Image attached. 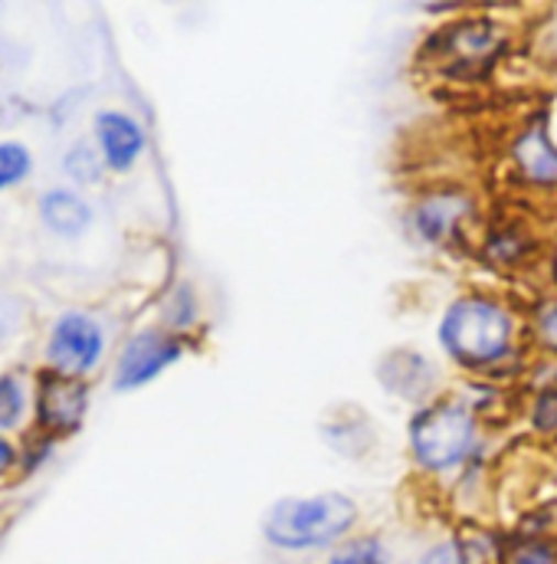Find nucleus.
Wrapping results in <instances>:
<instances>
[{
	"label": "nucleus",
	"mask_w": 557,
	"mask_h": 564,
	"mask_svg": "<svg viewBox=\"0 0 557 564\" xmlns=\"http://www.w3.org/2000/svg\"><path fill=\"white\" fill-rule=\"evenodd\" d=\"M518 161H522L528 177H535V181H557V151H551V144H548L542 129L528 132V139L518 144Z\"/></svg>",
	"instance_id": "nucleus-10"
},
{
	"label": "nucleus",
	"mask_w": 557,
	"mask_h": 564,
	"mask_svg": "<svg viewBox=\"0 0 557 564\" xmlns=\"http://www.w3.org/2000/svg\"><path fill=\"white\" fill-rule=\"evenodd\" d=\"M181 355V345L161 332H141L139 338L129 341L122 361H119V375H116V384L122 391L129 388H139L144 381H151L154 375H161L171 361H177Z\"/></svg>",
	"instance_id": "nucleus-5"
},
{
	"label": "nucleus",
	"mask_w": 557,
	"mask_h": 564,
	"mask_svg": "<svg viewBox=\"0 0 557 564\" xmlns=\"http://www.w3.org/2000/svg\"><path fill=\"white\" fill-rule=\"evenodd\" d=\"M462 214H466V200H459V197H429V200L419 204L417 224L429 240H443L456 227V220Z\"/></svg>",
	"instance_id": "nucleus-9"
},
{
	"label": "nucleus",
	"mask_w": 557,
	"mask_h": 564,
	"mask_svg": "<svg viewBox=\"0 0 557 564\" xmlns=\"http://www.w3.org/2000/svg\"><path fill=\"white\" fill-rule=\"evenodd\" d=\"M331 564H381V549L378 542H354V545H345Z\"/></svg>",
	"instance_id": "nucleus-13"
},
{
	"label": "nucleus",
	"mask_w": 557,
	"mask_h": 564,
	"mask_svg": "<svg viewBox=\"0 0 557 564\" xmlns=\"http://www.w3.org/2000/svg\"><path fill=\"white\" fill-rule=\"evenodd\" d=\"M13 459H17V449H13V443L0 436V476H3V473L13 466Z\"/></svg>",
	"instance_id": "nucleus-18"
},
{
	"label": "nucleus",
	"mask_w": 557,
	"mask_h": 564,
	"mask_svg": "<svg viewBox=\"0 0 557 564\" xmlns=\"http://www.w3.org/2000/svg\"><path fill=\"white\" fill-rule=\"evenodd\" d=\"M46 355H50L53 371L69 375V378L86 375L102 358V328L89 315L69 312L56 322Z\"/></svg>",
	"instance_id": "nucleus-4"
},
{
	"label": "nucleus",
	"mask_w": 557,
	"mask_h": 564,
	"mask_svg": "<svg viewBox=\"0 0 557 564\" xmlns=\"http://www.w3.org/2000/svg\"><path fill=\"white\" fill-rule=\"evenodd\" d=\"M505 564H557V558L548 545H518L509 552Z\"/></svg>",
	"instance_id": "nucleus-14"
},
{
	"label": "nucleus",
	"mask_w": 557,
	"mask_h": 564,
	"mask_svg": "<svg viewBox=\"0 0 557 564\" xmlns=\"http://www.w3.org/2000/svg\"><path fill=\"white\" fill-rule=\"evenodd\" d=\"M354 522V506L345 496L285 499L266 516V535L282 549H312L338 539Z\"/></svg>",
	"instance_id": "nucleus-1"
},
{
	"label": "nucleus",
	"mask_w": 557,
	"mask_h": 564,
	"mask_svg": "<svg viewBox=\"0 0 557 564\" xmlns=\"http://www.w3.org/2000/svg\"><path fill=\"white\" fill-rule=\"evenodd\" d=\"M535 423H538L542 430H557V391L542 398V404H538V411H535Z\"/></svg>",
	"instance_id": "nucleus-15"
},
{
	"label": "nucleus",
	"mask_w": 557,
	"mask_h": 564,
	"mask_svg": "<svg viewBox=\"0 0 557 564\" xmlns=\"http://www.w3.org/2000/svg\"><path fill=\"white\" fill-rule=\"evenodd\" d=\"M542 338H545L551 348H557V302L542 312Z\"/></svg>",
	"instance_id": "nucleus-17"
},
{
	"label": "nucleus",
	"mask_w": 557,
	"mask_h": 564,
	"mask_svg": "<svg viewBox=\"0 0 557 564\" xmlns=\"http://www.w3.org/2000/svg\"><path fill=\"white\" fill-rule=\"evenodd\" d=\"M23 408H26V394L20 378L0 375V430H10L23 421Z\"/></svg>",
	"instance_id": "nucleus-12"
},
{
	"label": "nucleus",
	"mask_w": 557,
	"mask_h": 564,
	"mask_svg": "<svg viewBox=\"0 0 557 564\" xmlns=\"http://www.w3.org/2000/svg\"><path fill=\"white\" fill-rule=\"evenodd\" d=\"M512 322L509 315L485 299H462L449 308L443 322V345L469 365L499 358L509 348Z\"/></svg>",
	"instance_id": "nucleus-2"
},
{
	"label": "nucleus",
	"mask_w": 557,
	"mask_h": 564,
	"mask_svg": "<svg viewBox=\"0 0 557 564\" xmlns=\"http://www.w3.org/2000/svg\"><path fill=\"white\" fill-rule=\"evenodd\" d=\"M86 388L59 371H50L40 378V394H36V414L40 423L50 430H73L86 414Z\"/></svg>",
	"instance_id": "nucleus-6"
},
{
	"label": "nucleus",
	"mask_w": 557,
	"mask_h": 564,
	"mask_svg": "<svg viewBox=\"0 0 557 564\" xmlns=\"http://www.w3.org/2000/svg\"><path fill=\"white\" fill-rule=\"evenodd\" d=\"M469 446H472V417L456 404L433 408L414 423V449L419 463L429 469L459 463L469 453Z\"/></svg>",
	"instance_id": "nucleus-3"
},
{
	"label": "nucleus",
	"mask_w": 557,
	"mask_h": 564,
	"mask_svg": "<svg viewBox=\"0 0 557 564\" xmlns=\"http://www.w3.org/2000/svg\"><path fill=\"white\" fill-rule=\"evenodd\" d=\"M40 214H43V224L53 230V234H63V237H79L89 224H92V210L89 204L73 194V191H50L43 194L40 200Z\"/></svg>",
	"instance_id": "nucleus-8"
},
{
	"label": "nucleus",
	"mask_w": 557,
	"mask_h": 564,
	"mask_svg": "<svg viewBox=\"0 0 557 564\" xmlns=\"http://www.w3.org/2000/svg\"><path fill=\"white\" fill-rule=\"evenodd\" d=\"M423 564H462V555H459V549L456 545H439V549H433Z\"/></svg>",
	"instance_id": "nucleus-16"
},
{
	"label": "nucleus",
	"mask_w": 557,
	"mask_h": 564,
	"mask_svg": "<svg viewBox=\"0 0 557 564\" xmlns=\"http://www.w3.org/2000/svg\"><path fill=\"white\" fill-rule=\"evenodd\" d=\"M96 132H99V144L106 154V164L116 171H129L135 164V158L144 148V135H141L139 122H132L122 112H102L96 119Z\"/></svg>",
	"instance_id": "nucleus-7"
},
{
	"label": "nucleus",
	"mask_w": 557,
	"mask_h": 564,
	"mask_svg": "<svg viewBox=\"0 0 557 564\" xmlns=\"http://www.w3.org/2000/svg\"><path fill=\"white\" fill-rule=\"evenodd\" d=\"M30 174V151L17 141H0V191L20 184Z\"/></svg>",
	"instance_id": "nucleus-11"
}]
</instances>
